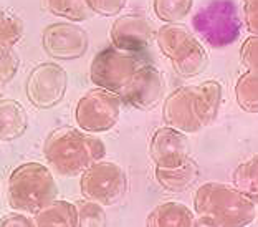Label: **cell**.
<instances>
[{
    "label": "cell",
    "instance_id": "6da1fadb",
    "mask_svg": "<svg viewBox=\"0 0 258 227\" xmlns=\"http://www.w3.org/2000/svg\"><path fill=\"white\" fill-rule=\"evenodd\" d=\"M196 225L243 227L256 217V204L233 184L210 181L194 194Z\"/></svg>",
    "mask_w": 258,
    "mask_h": 227
},
{
    "label": "cell",
    "instance_id": "7a4b0ae2",
    "mask_svg": "<svg viewBox=\"0 0 258 227\" xmlns=\"http://www.w3.org/2000/svg\"><path fill=\"white\" fill-rule=\"evenodd\" d=\"M45 158L63 178L81 176L93 162L104 158L106 144L81 128L63 126L51 131L45 141Z\"/></svg>",
    "mask_w": 258,
    "mask_h": 227
},
{
    "label": "cell",
    "instance_id": "3957f363",
    "mask_svg": "<svg viewBox=\"0 0 258 227\" xmlns=\"http://www.w3.org/2000/svg\"><path fill=\"white\" fill-rule=\"evenodd\" d=\"M58 197L53 174L40 162L15 167L9 179V204L14 211L35 214Z\"/></svg>",
    "mask_w": 258,
    "mask_h": 227
},
{
    "label": "cell",
    "instance_id": "277c9868",
    "mask_svg": "<svg viewBox=\"0 0 258 227\" xmlns=\"http://www.w3.org/2000/svg\"><path fill=\"white\" fill-rule=\"evenodd\" d=\"M156 43L182 78H194L209 67V53L190 28L180 22L166 23L156 32Z\"/></svg>",
    "mask_w": 258,
    "mask_h": 227
},
{
    "label": "cell",
    "instance_id": "5b68a950",
    "mask_svg": "<svg viewBox=\"0 0 258 227\" xmlns=\"http://www.w3.org/2000/svg\"><path fill=\"white\" fill-rule=\"evenodd\" d=\"M141 53L143 51H126L114 45L99 50L90 65L91 83L121 95L133 75L148 63Z\"/></svg>",
    "mask_w": 258,
    "mask_h": 227
},
{
    "label": "cell",
    "instance_id": "8992f818",
    "mask_svg": "<svg viewBox=\"0 0 258 227\" xmlns=\"http://www.w3.org/2000/svg\"><path fill=\"white\" fill-rule=\"evenodd\" d=\"M192 27L212 46H227L238 38L242 20L232 0H214L192 17Z\"/></svg>",
    "mask_w": 258,
    "mask_h": 227
},
{
    "label": "cell",
    "instance_id": "52a82bcc",
    "mask_svg": "<svg viewBox=\"0 0 258 227\" xmlns=\"http://www.w3.org/2000/svg\"><path fill=\"white\" fill-rule=\"evenodd\" d=\"M127 174L118 162L99 159L81 174L80 189L83 197L103 206L118 204L127 194Z\"/></svg>",
    "mask_w": 258,
    "mask_h": 227
},
{
    "label": "cell",
    "instance_id": "ba28073f",
    "mask_svg": "<svg viewBox=\"0 0 258 227\" xmlns=\"http://www.w3.org/2000/svg\"><path fill=\"white\" fill-rule=\"evenodd\" d=\"M124 101L114 91L93 88L80 98L75 108V121L88 133H104L118 125Z\"/></svg>",
    "mask_w": 258,
    "mask_h": 227
},
{
    "label": "cell",
    "instance_id": "9c48e42d",
    "mask_svg": "<svg viewBox=\"0 0 258 227\" xmlns=\"http://www.w3.org/2000/svg\"><path fill=\"white\" fill-rule=\"evenodd\" d=\"M166 125L177 128L185 135L201 131L207 126V113L199 85H184L166 98L162 108Z\"/></svg>",
    "mask_w": 258,
    "mask_h": 227
},
{
    "label": "cell",
    "instance_id": "30bf717a",
    "mask_svg": "<svg viewBox=\"0 0 258 227\" xmlns=\"http://www.w3.org/2000/svg\"><path fill=\"white\" fill-rule=\"evenodd\" d=\"M67 72L56 63H40L27 78V98L37 108H53L63 100L67 91Z\"/></svg>",
    "mask_w": 258,
    "mask_h": 227
},
{
    "label": "cell",
    "instance_id": "8fae6325",
    "mask_svg": "<svg viewBox=\"0 0 258 227\" xmlns=\"http://www.w3.org/2000/svg\"><path fill=\"white\" fill-rule=\"evenodd\" d=\"M43 48L56 60H76L88 50V33L73 22L51 23L43 30Z\"/></svg>",
    "mask_w": 258,
    "mask_h": 227
},
{
    "label": "cell",
    "instance_id": "7c38bea8",
    "mask_svg": "<svg viewBox=\"0 0 258 227\" xmlns=\"http://www.w3.org/2000/svg\"><path fill=\"white\" fill-rule=\"evenodd\" d=\"M164 86L166 80L161 70L151 63H146L133 75L119 96L126 104L136 109H151L162 100Z\"/></svg>",
    "mask_w": 258,
    "mask_h": 227
},
{
    "label": "cell",
    "instance_id": "4fadbf2b",
    "mask_svg": "<svg viewBox=\"0 0 258 227\" xmlns=\"http://www.w3.org/2000/svg\"><path fill=\"white\" fill-rule=\"evenodd\" d=\"M149 154L156 167H177L190 159V144L185 133L172 126H161L149 143Z\"/></svg>",
    "mask_w": 258,
    "mask_h": 227
},
{
    "label": "cell",
    "instance_id": "5bb4252c",
    "mask_svg": "<svg viewBox=\"0 0 258 227\" xmlns=\"http://www.w3.org/2000/svg\"><path fill=\"white\" fill-rule=\"evenodd\" d=\"M111 43L126 51H144L156 40V32L146 15L127 14L114 20L109 32Z\"/></svg>",
    "mask_w": 258,
    "mask_h": 227
},
{
    "label": "cell",
    "instance_id": "9a60e30c",
    "mask_svg": "<svg viewBox=\"0 0 258 227\" xmlns=\"http://www.w3.org/2000/svg\"><path fill=\"white\" fill-rule=\"evenodd\" d=\"M196 211L179 201H166L149 212L146 224L149 227H190L196 225Z\"/></svg>",
    "mask_w": 258,
    "mask_h": 227
},
{
    "label": "cell",
    "instance_id": "2e32d148",
    "mask_svg": "<svg viewBox=\"0 0 258 227\" xmlns=\"http://www.w3.org/2000/svg\"><path fill=\"white\" fill-rule=\"evenodd\" d=\"M199 178V166L192 158L177 167H156V181L167 193H184Z\"/></svg>",
    "mask_w": 258,
    "mask_h": 227
},
{
    "label": "cell",
    "instance_id": "e0dca14e",
    "mask_svg": "<svg viewBox=\"0 0 258 227\" xmlns=\"http://www.w3.org/2000/svg\"><path fill=\"white\" fill-rule=\"evenodd\" d=\"M35 225L40 227H76L78 216L73 202L56 199L35 212Z\"/></svg>",
    "mask_w": 258,
    "mask_h": 227
},
{
    "label": "cell",
    "instance_id": "ac0fdd59",
    "mask_svg": "<svg viewBox=\"0 0 258 227\" xmlns=\"http://www.w3.org/2000/svg\"><path fill=\"white\" fill-rule=\"evenodd\" d=\"M25 108L15 100H0V141H14L27 130Z\"/></svg>",
    "mask_w": 258,
    "mask_h": 227
},
{
    "label": "cell",
    "instance_id": "d6986e66",
    "mask_svg": "<svg viewBox=\"0 0 258 227\" xmlns=\"http://www.w3.org/2000/svg\"><path fill=\"white\" fill-rule=\"evenodd\" d=\"M232 184L258 204V154L250 156L235 167Z\"/></svg>",
    "mask_w": 258,
    "mask_h": 227
},
{
    "label": "cell",
    "instance_id": "ffe728a7",
    "mask_svg": "<svg viewBox=\"0 0 258 227\" xmlns=\"http://www.w3.org/2000/svg\"><path fill=\"white\" fill-rule=\"evenodd\" d=\"M43 5L53 15L72 22H83L93 14L86 0H43Z\"/></svg>",
    "mask_w": 258,
    "mask_h": 227
},
{
    "label": "cell",
    "instance_id": "44dd1931",
    "mask_svg": "<svg viewBox=\"0 0 258 227\" xmlns=\"http://www.w3.org/2000/svg\"><path fill=\"white\" fill-rule=\"evenodd\" d=\"M235 98L243 111L258 113V73L245 72L237 80Z\"/></svg>",
    "mask_w": 258,
    "mask_h": 227
},
{
    "label": "cell",
    "instance_id": "7402d4cb",
    "mask_svg": "<svg viewBox=\"0 0 258 227\" xmlns=\"http://www.w3.org/2000/svg\"><path fill=\"white\" fill-rule=\"evenodd\" d=\"M194 0H152V9L164 23L182 22L190 15Z\"/></svg>",
    "mask_w": 258,
    "mask_h": 227
},
{
    "label": "cell",
    "instance_id": "603a6c76",
    "mask_svg": "<svg viewBox=\"0 0 258 227\" xmlns=\"http://www.w3.org/2000/svg\"><path fill=\"white\" fill-rule=\"evenodd\" d=\"M23 37V22L15 12L0 7V46L12 48Z\"/></svg>",
    "mask_w": 258,
    "mask_h": 227
},
{
    "label": "cell",
    "instance_id": "cb8c5ba5",
    "mask_svg": "<svg viewBox=\"0 0 258 227\" xmlns=\"http://www.w3.org/2000/svg\"><path fill=\"white\" fill-rule=\"evenodd\" d=\"M75 207L78 216V227H98L106 224V212L99 202L85 197L81 201H76Z\"/></svg>",
    "mask_w": 258,
    "mask_h": 227
},
{
    "label": "cell",
    "instance_id": "d4e9b609",
    "mask_svg": "<svg viewBox=\"0 0 258 227\" xmlns=\"http://www.w3.org/2000/svg\"><path fill=\"white\" fill-rule=\"evenodd\" d=\"M199 86H201L205 113H207V126H210L217 120V116H219L224 90H222V83L217 80L202 81V83H199Z\"/></svg>",
    "mask_w": 258,
    "mask_h": 227
},
{
    "label": "cell",
    "instance_id": "484cf974",
    "mask_svg": "<svg viewBox=\"0 0 258 227\" xmlns=\"http://www.w3.org/2000/svg\"><path fill=\"white\" fill-rule=\"evenodd\" d=\"M19 56L9 46H0V85L7 83L19 70Z\"/></svg>",
    "mask_w": 258,
    "mask_h": 227
},
{
    "label": "cell",
    "instance_id": "4316f807",
    "mask_svg": "<svg viewBox=\"0 0 258 227\" xmlns=\"http://www.w3.org/2000/svg\"><path fill=\"white\" fill-rule=\"evenodd\" d=\"M240 58L248 72L258 73V35H251L242 43Z\"/></svg>",
    "mask_w": 258,
    "mask_h": 227
},
{
    "label": "cell",
    "instance_id": "83f0119b",
    "mask_svg": "<svg viewBox=\"0 0 258 227\" xmlns=\"http://www.w3.org/2000/svg\"><path fill=\"white\" fill-rule=\"evenodd\" d=\"M93 14L103 17H114L126 7L127 0H86Z\"/></svg>",
    "mask_w": 258,
    "mask_h": 227
},
{
    "label": "cell",
    "instance_id": "f1b7e54d",
    "mask_svg": "<svg viewBox=\"0 0 258 227\" xmlns=\"http://www.w3.org/2000/svg\"><path fill=\"white\" fill-rule=\"evenodd\" d=\"M245 27L251 35H258V0H243Z\"/></svg>",
    "mask_w": 258,
    "mask_h": 227
},
{
    "label": "cell",
    "instance_id": "f546056e",
    "mask_svg": "<svg viewBox=\"0 0 258 227\" xmlns=\"http://www.w3.org/2000/svg\"><path fill=\"white\" fill-rule=\"evenodd\" d=\"M35 225V220L30 219L25 212L15 211L0 219V227H32Z\"/></svg>",
    "mask_w": 258,
    "mask_h": 227
},
{
    "label": "cell",
    "instance_id": "4dcf8cb0",
    "mask_svg": "<svg viewBox=\"0 0 258 227\" xmlns=\"http://www.w3.org/2000/svg\"><path fill=\"white\" fill-rule=\"evenodd\" d=\"M0 86H2V85H0Z\"/></svg>",
    "mask_w": 258,
    "mask_h": 227
}]
</instances>
